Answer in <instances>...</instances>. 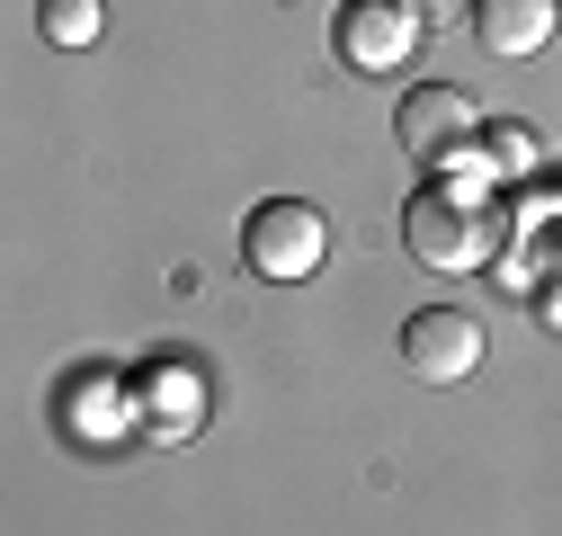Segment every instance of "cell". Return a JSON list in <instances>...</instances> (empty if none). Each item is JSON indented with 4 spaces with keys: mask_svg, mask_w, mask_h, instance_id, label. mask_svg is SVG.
Returning a JSON list of instances; mask_svg holds the SVG:
<instances>
[{
    "mask_svg": "<svg viewBox=\"0 0 562 536\" xmlns=\"http://www.w3.org/2000/svg\"><path fill=\"white\" fill-rule=\"evenodd\" d=\"M322 259H330V224H322V206H304V197H268V206L241 224V268L259 287H304Z\"/></svg>",
    "mask_w": 562,
    "mask_h": 536,
    "instance_id": "obj_2",
    "label": "cell"
},
{
    "mask_svg": "<svg viewBox=\"0 0 562 536\" xmlns=\"http://www.w3.org/2000/svg\"><path fill=\"white\" fill-rule=\"evenodd\" d=\"M393 134H402V153L429 161V170H464V161H482V108H473L456 81H419V90L393 108Z\"/></svg>",
    "mask_w": 562,
    "mask_h": 536,
    "instance_id": "obj_3",
    "label": "cell"
},
{
    "mask_svg": "<svg viewBox=\"0 0 562 536\" xmlns=\"http://www.w3.org/2000/svg\"><path fill=\"white\" fill-rule=\"evenodd\" d=\"M473 36L501 63H536L553 45V0H473Z\"/></svg>",
    "mask_w": 562,
    "mask_h": 536,
    "instance_id": "obj_6",
    "label": "cell"
},
{
    "mask_svg": "<svg viewBox=\"0 0 562 536\" xmlns=\"http://www.w3.org/2000/svg\"><path fill=\"white\" fill-rule=\"evenodd\" d=\"M411 10H447V0H411Z\"/></svg>",
    "mask_w": 562,
    "mask_h": 536,
    "instance_id": "obj_9",
    "label": "cell"
},
{
    "mask_svg": "<svg viewBox=\"0 0 562 536\" xmlns=\"http://www.w3.org/2000/svg\"><path fill=\"white\" fill-rule=\"evenodd\" d=\"M501 242H509L501 197H491V170H473V161L429 179L402 206V250H411V268H429V278H473V268L501 259Z\"/></svg>",
    "mask_w": 562,
    "mask_h": 536,
    "instance_id": "obj_1",
    "label": "cell"
},
{
    "mask_svg": "<svg viewBox=\"0 0 562 536\" xmlns=\"http://www.w3.org/2000/svg\"><path fill=\"white\" fill-rule=\"evenodd\" d=\"M36 36H45V45H63V54L99 45V0H45V10H36Z\"/></svg>",
    "mask_w": 562,
    "mask_h": 536,
    "instance_id": "obj_7",
    "label": "cell"
},
{
    "mask_svg": "<svg viewBox=\"0 0 562 536\" xmlns=\"http://www.w3.org/2000/svg\"><path fill=\"white\" fill-rule=\"evenodd\" d=\"M482 170L527 179V170H536V134H527V125H482Z\"/></svg>",
    "mask_w": 562,
    "mask_h": 536,
    "instance_id": "obj_8",
    "label": "cell"
},
{
    "mask_svg": "<svg viewBox=\"0 0 562 536\" xmlns=\"http://www.w3.org/2000/svg\"><path fill=\"white\" fill-rule=\"evenodd\" d=\"M330 45H339L348 72H402V63L419 54V10L411 0H339Z\"/></svg>",
    "mask_w": 562,
    "mask_h": 536,
    "instance_id": "obj_5",
    "label": "cell"
},
{
    "mask_svg": "<svg viewBox=\"0 0 562 536\" xmlns=\"http://www.w3.org/2000/svg\"><path fill=\"white\" fill-rule=\"evenodd\" d=\"M482 349H491L482 313L429 304V313H411V322H402V367H411L419 384H464V376H482Z\"/></svg>",
    "mask_w": 562,
    "mask_h": 536,
    "instance_id": "obj_4",
    "label": "cell"
}]
</instances>
